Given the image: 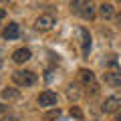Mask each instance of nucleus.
<instances>
[{
	"instance_id": "obj_1",
	"label": "nucleus",
	"mask_w": 121,
	"mask_h": 121,
	"mask_svg": "<svg viewBox=\"0 0 121 121\" xmlns=\"http://www.w3.org/2000/svg\"><path fill=\"white\" fill-rule=\"evenodd\" d=\"M71 10H73L77 16H81L83 20H91L95 16V2L93 0H73L71 4Z\"/></svg>"
},
{
	"instance_id": "obj_2",
	"label": "nucleus",
	"mask_w": 121,
	"mask_h": 121,
	"mask_svg": "<svg viewBox=\"0 0 121 121\" xmlns=\"http://www.w3.org/2000/svg\"><path fill=\"white\" fill-rule=\"evenodd\" d=\"M12 81L16 87H22V89H28L36 83V75L32 71H26V69H20V71H14L12 73Z\"/></svg>"
},
{
	"instance_id": "obj_3",
	"label": "nucleus",
	"mask_w": 121,
	"mask_h": 121,
	"mask_svg": "<svg viewBox=\"0 0 121 121\" xmlns=\"http://www.w3.org/2000/svg\"><path fill=\"white\" fill-rule=\"evenodd\" d=\"M36 103H39V107H43V109H52V107L59 105V95H56L55 91L47 89V91H43V93L36 97Z\"/></svg>"
},
{
	"instance_id": "obj_4",
	"label": "nucleus",
	"mask_w": 121,
	"mask_h": 121,
	"mask_svg": "<svg viewBox=\"0 0 121 121\" xmlns=\"http://www.w3.org/2000/svg\"><path fill=\"white\" fill-rule=\"evenodd\" d=\"M56 24V18L52 16V14H40L39 18L35 20V28L36 30H40V32H47V30H51L52 26Z\"/></svg>"
},
{
	"instance_id": "obj_5",
	"label": "nucleus",
	"mask_w": 121,
	"mask_h": 121,
	"mask_svg": "<svg viewBox=\"0 0 121 121\" xmlns=\"http://www.w3.org/2000/svg\"><path fill=\"white\" fill-rule=\"evenodd\" d=\"M121 109V95H111L103 101L101 105V111L103 113H117Z\"/></svg>"
},
{
	"instance_id": "obj_6",
	"label": "nucleus",
	"mask_w": 121,
	"mask_h": 121,
	"mask_svg": "<svg viewBox=\"0 0 121 121\" xmlns=\"http://www.w3.org/2000/svg\"><path fill=\"white\" fill-rule=\"evenodd\" d=\"M103 81L107 83L109 87H113V89H119V87H121V69H111V71H105Z\"/></svg>"
},
{
	"instance_id": "obj_7",
	"label": "nucleus",
	"mask_w": 121,
	"mask_h": 121,
	"mask_svg": "<svg viewBox=\"0 0 121 121\" xmlns=\"http://www.w3.org/2000/svg\"><path fill=\"white\" fill-rule=\"evenodd\" d=\"M30 59H32V52H30V48H26V47L16 48V51L12 52V60L16 63V65H24V63H28Z\"/></svg>"
},
{
	"instance_id": "obj_8",
	"label": "nucleus",
	"mask_w": 121,
	"mask_h": 121,
	"mask_svg": "<svg viewBox=\"0 0 121 121\" xmlns=\"http://www.w3.org/2000/svg\"><path fill=\"white\" fill-rule=\"evenodd\" d=\"M79 79H81V83L89 89V87H93V85H97V79H95V73L91 69H81L79 71Z\"/></svg>"
},
{
	"instance_id": "obj_9",
	"label": "nucleus",
	"mask_w": 121,
	"mask_h": 121,
	"mask_svg": "<svg viewBox=\"0 0 121 121\" xmlns=\"http://www.w3.org/2000/svg\"><path fill=\"white\" fill-rule=\"evenodd\" d=\"M79 35H81V44H83V56H89V52H91V32L87 28H79Z\"/></svg>"
},
{
	"instance_id": "obj_10",
	"label": "nucleus",
	"mask_w": 121,
	"mask_h": 121,
	"mask_svg": "<svg viewBox=\"0 0 121 121\" xmlns=\"http://www.w3.org/2000/svg\"><path fill=\"white\" fill-rule=\"evenodd\" d=\"M2 36H4L6 40H16L18 36H20V26H18V22H10V24L2 30Z\"/></svg>"
},
{
	"instance_id": "obj_11",
	"label": "nucleus",
	"mask_w": 121,
	"mask_h": 121,
	"mask_svg": "<svg viewBox=\"0 0 121 121\" xmlns=\"http://www.w3.org/2000/svg\"><path fill=\"white\" fill-rule=\"evenodd\" d=\"M99 14H101V18H105V20H111V18L115 16V8H113V4L105 2V4L99 6Z\"/></svg>"
},
{
	"instance_id": "obj_12",
	"label": "nucleus",
	"mask_w": 121,
	"mask_h": 121,
	"mask_svg": "<svg viewBox=\"0 0 121 121\" xmlns=\"http://www.w3.org/2000/svg\"><path fill=\"white\" fill-rule=\"evenodd\" d=\"M2 99L4 101H18L20 99V91L18 89H2Z\"/></svg>"
},
{
	"instance_id": "obj_13",
	"label": "nucleus",
	"mask_w": 121,
	"mask_h": 121,
	"mask_svg": "<svg viewBox=\"0 0 121 121\" xmlns=\"http://www.w3.org/2000/svg\"><path fill=\"white\" fill-rule=\"evenodd\" d=\"M67 93H69V99H75V101H77L79 97H81V91H79V85H69V91H67Z\"/></svg>"
},
{
	"instance_id": "obj_14",
	"label": "nucleus",
	"mask_w": 121,
	"mask_h": 121,
	"mask_svg": "<svg viewBox=\"0 0 121 121\" xmlns=\"http://www.w3.org/2000/svg\"><path fill=\"white\" fill-rule=\"evenodd\" d=\"M71 115L77 117V119H83V113H81V109H79V107H71Z\"/></svg>"
},
{
	"instance_id": "obj_15",
	"label": "nucleus",
	"mask_w": 121,
	"mask_h": 121,
	"mask_svg": "<svg viewBox=\"0 0 121 121\" xmlns=\"http://www.w3.org/2000/svg\"><path fill=\"white\" fill-rule=\"evenodd\" d=\"M4 18H6V10H4V8H0V22L4 20Z\"/></svg>"
},
{
	"instance_id": "obj_16",
	"label": "nucleus",
	"mask_w": 121,
	"mask_h": 121,
	"mask_svg": "<svg viewBox=\"0 0 121 121\" xmlns=\"http://www.w3.org/2000/svg\"><path fill=\"white\" fill-rule=\"evenodd\" d=\"M12 0H0V4H10Z\"/></svg>"
},
{
	"instance_id": "obj_17",
	"label": "nucleus",
	"mask_w": 121,
	"mask_h": 121,
	"mask_svg": "<svg viewBox=\"0 0 121 121\" xmlns=\"http://www.w3.org/2000/svg\"><path fill=\"white\" fill-rule=\"evenodd\" d=\"M6 111V105H0V113H4Z\"/></svg>"
},
{
	"instance_id": "obj_18",
	"label": "nucleus",
	"mask_w": 121,
	"mask_h": 121,
	"mask_svg": "<svg viewBox=\"0 0 121 121\" xmlns=\"http://www.w3.org/2000/svg\"><path fill=\"white\" fill-rule=\"evenodd\" d=\"M115 121H121V113H117V117H115Z\"/></svg>"
}]
</instances>
